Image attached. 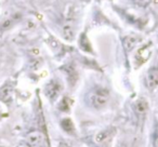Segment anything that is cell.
Instances as JSON below:
<instances>
[{
  "label": "cell",
  "instance_id": "cell-1",
  "mask_svg": "<svg viewBox=\"0 0 158 147\" xmlns=\"http://www.w3.org/2000/svg\"><path fill=\"white\" fill-rule=\"evenodd\" d=\"M86 101L93 109H102L107 105L110 101V92L104 88H95L87 94Z\"/></svg>",
  "mask_w": 158,
  "mask_h": 147
},
{
  "label": "cell",
  "instance_id": "cell-2",
  "mask_svg": "<svg viewBox=\"0 0 158 147\" xmlns=\"http://www.w3.org/2000/svg\"><path fill=\"white\" fill-rule=\"evenodd\" d=\"M27 147H46V137L40 131H31L25 138Z\"/></svg>",
  "mask_w": 158,
  "mask_h": 147
},
{
  "label": "cell",
  "instance_id": "cell-3",
  "mask_svg": "<svg viewBox=\"0 0 158 147\" xmlns=\"http://www.w3.org/2000/svg\"><path fill=\"white\" fill-rule=\"evenodd\" d=\"M151 47H152V43H147L136 51L135 55H134V63H135V65L138 66V67L143 65V64L149 59V56H151V54H152Z\"/></svg>",
  "mask_w": 158,
  "mask_h": 147
},
{
  "label": "cell",
  "instance_id": "cell-4",
  "mask_svg": "<svg viewBox=\"0 0 158 147\" xmlns=\"http://www.w3.org/2000/svg\"><path fill=\"white\" fill-rule=\"evenodd\" d=\"M62 90V86L57 80H51L44 88V93L50 101H54L57 99Z\"/></svg>",
  "mask_w": 158,
  "mask_h": 147
},
{
  "label": "cell",
  "instance_id": "cell-5",
  "mask_svg": "<svg viewBox=\"0 0 158 147\" xmlns=\"http://www.w3.org/2000/svg\"><path fill=\"white\" fill-rule=\"evenodd\" d=\"M115 132L116 131H115V129H113V128H108V129L103 130V131L99 132V133L95 135L94 142L97 143L98 145H100L101 147H105L106 144L112 140Z\"/></svg>",
  "mask_w": 158,
  "mask_h": 147
},
{
  "label": "cell",
  "instance_id": "cell-6",
  "mask_svg": "<svg viewBox=\"0 0 158 147\" xmlns=\"http://www.w3.org/2000/svg\"><path fill=\"white\" fill-rule=\"evenodd\" d=\"M145 84H146L147 88L151 89V90H153L156 87H158V67L154 66V67L149 68L146 74Z\"/></svg>",
  "mask_w": 158,
  "mask_h": 147
},
{
  "label": "cell",
  "instance_id": "cell-7",
  "mask_svg": "<svg viewBox=\"0 0 158 147\" xmlns=\"http://www.w3.org/2000/svg\"><path fill=\"white\" fill-rule=\"evenodd\" d=\"M62 69L64 70L67 78V81L70 86H75L77 79H78V74H77V70L75 68V66H73L72 64H66L65 66H63Z\"/></svg>",
  "mask_w": 158,
  "mask_h": 147
},
{
  "label": "cell",
  "instance_id": "cell-8",
  "mask_svg": "<svg viewBox=\"0 0 158 147\" xmlns=\"http://www.w3.org/2000/svg\"><path fill=\"white\" fill-rule=\"evenodd\" d=\"M148 110V103L145 99H139L134 103V112L139 117H144Z\"/></svg>",
  "mask_w": 158,
  "mask_h": 147
},
{
  "label": "cell",
  "instance_id": "cell-9",
  "mask_svg": "<svg viewBox=\"0 0 158 147\" xmlns=\"http://www.w3.org/2000/svg\"><path fill=\"white\" fill-rule=\"evenodd\" d=\"M61 128L68 134H75V125L69 118H64L61 120Z\"/></svg>",
  "mask_w": 158,
  "mask_h": 147
},
{
  "label": "cell",
  "instance_id": "cell-10",
  "mask_svg": "<svg viewBox=\"0 0 158 147\" xmlns=\"http://www.w3.org/2000/svg\"><path fill=\"white\" fill-rule=\"evenodd\" d=\"M139 43V38L136 36H127L123 39V47L126 48L127 51H130Z\"/></svg>",
  "mask_w": 158,
  "mask_h": 147
},
{
  "label": "cell",
  "instance_id": "cell-11",
  "mask_svg": "<svg viewBox=\"0 0 158 147\" xmlns=\"http://www.w3.org/2000/svg\"><path fill=\"white\" fill-rule=\"evenodd\" d=\"M79 46L85 52H88V53H92V48H91V44L90 41H89L88 37H87V34L84 33L80 38H79Z\"/></svg>",
  "mask_w": 158,
  "mask_h": 147
},
{
  "label": "cell",
  "instance_id": "cell-12",
  "mask_svg": "<svg viewBox=\"0 0 158 147\" xmlns=\"http://www.w3.org/2000/svg\"><path fill=\"white\" fill-rule=\"evenodd\" d=\"M12 88L10 86H5L2 89H0V100L6 103L11 101Z\"/></svg>",
  "mask_w": 158,
  "mask_h": 147
},
{
  "label": "cell",
  "instance_id": "cell-13",
  "mask_svg": "<svg viewBox=\"0 0 158 147\" xmlns=\"http://www.w3.org/2000/svg\"><path fill=\"white\" fill-rule=\"evenodd\" d=\"M63 37L65 38L67 41H72L75 37V29L73 25L66 24L63 28Z\"/></svg>",
  "mask_w": 158,
  "mask_h": 147
},
{
  "label": "cell",
  "instance_id": "cell-14",
  "mask_svg": "<svg viewBox=\"0 0 158 147\" xmlns=\"http://www.w3.org/2000/svg\"><path fill=\"white\" fill-rule=\"evenodd\" d=\"M72 106V101H70L68 97H64L59 104V109L62 110V112H68Z\"/></svg>",
  "mask_w": 158,
  "mask_h": 147
},
{
  "label": "cell",
  "instance_id": "cell-15",
  "mask_svg": "<svg viewBox=\"0 0 158 147\" xmlns=\"http://www.w3.org/2000/svg\"><path fill=\"white\" fill-rule=\"evenodd\" d=\"M154 147H158V129L155 131V135H154Z\"/></svg>",
  "mask_w": 158,
  "mask_h": 147
},
{
  "label": "cell",
  "instance_id": "cell-16",
  "mask_svg": "<svg viewBox=\"0 0 158 147\" xmlns=\"http://www.w3.org/2000/svg\"><path fill=\"white\" fill-rule=\"evenodd\" d=\"M59 147H70V145L68 144V143L64 142V141H61L59 144Z\"/></svg>",
  "mask_w": 158,
  "mask_h": 147
},
{
  "label": "cell",
  "instance_id": "cell-17",
  "mask_svg": "<svg viewBox=\"0 0 158 147\" xmlns=\"http://www.w3.org/2000/svg\"><path fill=\"white\" fill-rule=\"evenodd\" d=\"M1 117H2V112H1V110H0V119H1Z\"/></svg>",
  "mask_w": 158,
  "mask_h": 147
}]
</instances>
